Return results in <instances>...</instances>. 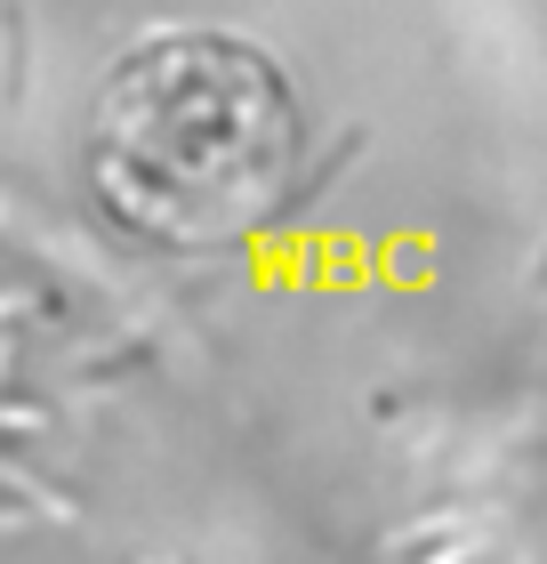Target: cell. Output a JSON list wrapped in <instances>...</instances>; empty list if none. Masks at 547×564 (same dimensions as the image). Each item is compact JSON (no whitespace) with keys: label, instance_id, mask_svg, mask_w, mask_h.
Listing matches in <instances>:
<instances>
[{"label":"cell","instance_id":"1","mask_svg":"<svg viewBox=\"0 0 547 564\" xmlns=\"http://www.w3.org/2000/svg\"><path fill=\"white\" fill-rule=\"evenodd\" d=\"M306 113L266 48L233 33H162L89 97L81 170L121 235L162 250L250 242L298 186Z\"/></svg>","mask_w":547,"mask_h":564}]
</instances>
